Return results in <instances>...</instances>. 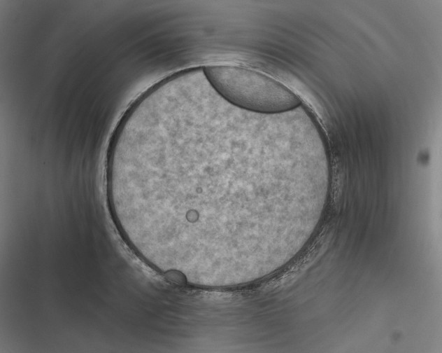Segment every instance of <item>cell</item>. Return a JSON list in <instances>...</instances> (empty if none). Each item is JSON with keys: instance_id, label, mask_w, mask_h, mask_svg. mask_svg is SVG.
Segmentation results:
<instances>
[{"instance_id": "1", "label": "cell", "mask_w": 442, "mask_h": 353, "mask_svg": "<svg viewBox=\"0 0 442 353\" xmlns=\"http://www.w3.org/2000/svg\"><path fill=\"white\" fill-rule=\"evenodd\" d=\"M254 138L233 125L165 118L110 146L107 191L128 244L162 272L234 265L255 252Z\"/></svg>"}, {"instance_id": "2", "label": "cell", "mask_w": 442, "mask_h": 353, "mask_svg": "<svg viewBox=\"0 0 442 353\" xmlns=\"http://www.w3.org/2000/svg\"><path fill=\"white\" fill-rule=\"evenodd\" d=\"M202 71L220 97L240 109L274 115L301 106L292 91L262 73L231 65L205 66Z\"/></svg>"}]
</instances>
